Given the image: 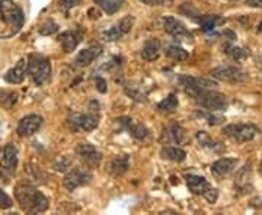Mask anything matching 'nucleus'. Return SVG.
I'll return each instance as SVG.
<instances>
[{"label":"nucleus","instance_id":"1","mask_svg":"<svg viewBox=\"0 0 262 215\" xmlns=\"http://www.w3.org/2000/svg\"><path fill=\"white\" fill-rule=\"evenodd\" d=\"M23 10L13 0H0V38L16 35L23 26Z\"/></svg>","mask_w":262,"mask_h":215},{"label":"nucleus","instance_id":"2","mask_svg":"<svg viewBox=\"0 0 262 215\" xmlns=\"http://www.w3.org/2000/svg\"><path fill=\"white\" fill-rule=\"evenodd\" d=\"M15 198L22 211L28 214H39L48 210V199L42 192L29 186L19 185L15 188Z\"/></svg>","mask_w":262,"mask_h":215},{"label":"nucleus","instance_id":"3","mask_svg":"<svg viewBox=\"0 0 262 215\" xmlns=\"http://www.w3.org/2000/svg\"><path fill=\"white\" fill-rule=\"evenodd\" d=\"M28 74L34 80L37 86L44 84L51 76V63L50 60L32 54L28 57Z\"/></svg>","mask_w":262,"mask_h":215},{"label":"nucleus","instance_id":"4","mask_svg":"<svg viewBox=\"0 0 262 215\" xmlns=\"http://www.w3.org/2000/svg\"><path fill=\"white\" fill-rule=\"evenodd\" d=\"M195 102L198 106L207 109L208 112H217V111H226V108L229 106V100L226 98V95L214 92L211 89L201 90L197 96Z\"/></svg>","mask_w":262,"mask_h":215},{"label":"nucleus","instance_id":"5","mask_svg":"<svg viewBox=\"0 0 262 215\" xmlns=\"http://www.w3.org/2000/svg\"><path fill=\"white\" fill-rule=\"evenodd\" d=\"M261 133V130L252 124H230L223 128V134L236 143L252 141Z\"/></svg>","mask_w":262,"mask_h":215},{"label":"nucleus","instance_id":"6","mask_svg":"<svg viewBox=\"0 0 262 215\" xmlns=\"http://www.w3.org/2000/svg\"><path fill=\"white\" fill-rule=\"evenodd\" d=\"M67 124L69 127L77 131V130H83V131H94L95 128L99 125V115H98V109L95 111L91 106V112L89 114H70L67 118Z\"/></svg>","mask_w":262,"mask_h":215},{"label":"nucleus","instance_id":"7","mask_svg":"<svg viewBox=\"0 0 262 215\" xmlns=\"http://www.w3.org/2000/svg\"><path fill=\"white\" fill-rule=\"evenodd\" d=\"M163 28L168 32L170 37L179 41V42H185V44H192L194 42V35L192 32H189L187 26L178 20L173 16H165L163 18Z\"/></svg>","mask_w":262,"mask_h":215},{"label":"nucleus","instance_id":"8","mask_svg":"<svg viewBox=\"0 0 262 215\" xmlns=\"http://www.w3.org/2000/svg\"><path fill=\"white\" fill-rule=\"evenodd\" d=\"M211 76L220 81H226V83H244L246 81L249 76L248 73L244 72L239 67H233V66H225V67H216L211 70Z\"/></svg>","mask_w":262,"mask_h":215},{"label":"nucleus","instance_id":"9","mask_svg":"<svg viewBox=\"0 0 262 215\" xmlns=\"http://www.w3.org/2000/svg\"><path fill=\"white\" fill-rule=\"evenodd\" d=\"M92 177L94 175L89 170V167H75L64 176L63 185L67 191H75L83 185H88L92 180Z\"/></svg>","mask_w":262,"mask_h":215},{"label":"nucleus","instance_id":"10","mask_svg":"<svg viewBox=\"0 0 262 215\" xmlns=\"http://www.w3.org/2000/svg\"><path fill=\"white\" fill-rule=\"evenodd\" d=\"M179 81L184 86L185 92H187L189 96H192V98H195L201 90L213 89L214 86H217L214 81H210L207 78L191 77V76H179Z\"/></svg>","mask_w":262,"mask_h":215},{"label":"nucleus","instance_id":"11","mask_svg":"<svg viewBox=\"0 0 262 215\" xmlns=\"http://www.w3.org/2000/svg\"><path fill=\"white\" fill-rule=\"evenodd\" d=\"M134 26V18L132 16H126L123 19L120 20L117 25H114L113 28L107 29L102 32V38L108 42H113V41H118L121 39L124 35H127L132 29Z\"/></svg>","mask_w":262,"mask_h":215},{"label":"nucleus","instance_id":"12","mask_svg":"<svg viewBox=\"0 0 262 215\" xmlns=\"http://www.w3.org/2000/svg\"><path fill=\"white\" fill-rule=\"evenodd\" d=\"M76 154L79 156L80 160L85 161V164L88 167H98L101 164L102 154L95 148L92 144L88 143H82L76 147Z\"/></svg>","mask_w":262,"mask_h":215},{"label":"nucleus","instance_id":"13","mask_svg":"<svg viewBox=\"0 0 262 215\" xmlns=\"http://www.w3.org/2000/svg\"><path fill=\"white\" fill-rule=\"evenodd\" d=\"M82 39H83V31L80 28H76V29L66 31L61 35H58L57 41L60 42V45L63 47V50L66 53H72V51H75L77 48V45L82 42Z\"/></svg>","mask_w":262,"mask_h":215},{"label":"nucleus","instance_id":"14","mask_svg":"<svg viewBox=\"0 0 262 215\" xmlns=\"http://www.w3.org/2000/svg\"><path fill=\"white\" fill-rule=\"evenodd\" d=\"M42 125V118L39 115H28L19 121L18 134L20 137H31Z\"/></svg>","mask_w":262,"mask_h":215},{"label":"nucleus","instance_id":"15","mask_svg":"<svg viewBox=\"0 0 262 215\" xmlns=\"http://www.w3.org/2000/svg\"><path fill=\"white\" fill-rule=\"evenodd\" d=\"M235 188L239 191V194H249L254 188L252 182V169L251 164H245L244 167L238 172L236 179H235Z\"/></svg>","mask_w":262,"mask_h":215},{"label":"nucleus","instance_id":"16","mask_svg":"<svg viewBox=\"0 0 262 215\" xmlns=\"http://www.w3.org/2000/svg\"><path fill=\"white\" fill-rule=\"evenodd\" d=\"M0 166L3 170H6L7 173H13L16 170L18 166V150L15 145L7 144L3 150H1V157H0Z\"/></svg>","mask_w":262,"mask_h":215},{"label":"nucleus","instance_id":"17","mask_svg":"<svg viewBox=\"0 0 262 215\" xmlns=\"http://www.w3.org/2000/svg\"><path fill=\"white\" fill-rule=\"evenodd\" d=\"M101 54H102V47H101V45H91L89 48L80 51L73 63H75L76 67H88V66H91Z\"/></svg>","mask_w":262,"mask_h":215},{"label":"nucleus","instance_id":"18","mask_svg":"<svg viewBox=\"0 0 262 215\" xmlns=\"http://www.w3.org/2000/svg\"><path fill=\"white\" fill-rule=\"evenodd\" d=\"M236 166H238L236 158L225 157V158H220V160H217L211 164V173H213V176L220 179V177H225L229 173H232L236 169Z\"/></svg>","mask_w":262,"mask_h":215},{"label":"nucleus","instance_id":"19","mask_svg":"<svg viewBox=\"0 0 262 215\" xmlns=\"http://www.w3.org/2000/svg\"><path fill=\"white\" fill-rule=\"evenodd\" d=\"M129 133H130V136H132L134 138H137V140H140V141H143V140H146V138L149 137L150 133L149 130L144 127V125H141V124H135L131 118H120V119H117Z\"/></svg>","mask_w":262,"mask_h":215},{"label":"nucleus","instance_id":"20","mask_svg":"<svg viewBox=\"0 0 262 215\" xmlns=\"http://www.w3.org/2000/svg\"><path fill=\"white\" fill-rule=\"evenodd\" d=\"M26 73H28V59H22L13 69H10L4 74V80L10 84H20L25 80Z\"/></svg>","mask_w":262,"mask_h":215},{"label":"nucleus","instance_id":"21","mask_svg":"<svg viewBox=\"0 0 262 215\" xmlns=\"http://www.w3.org/2000/svg\"><path fill=\"white\" fill-rule=\"evenodd\" d=\"M187 185L188 189L194 194V195H206V192L211 188L210 183L207 182L206 177L197 176V175H187Z\"/></svg>","mask_w":262,"mask_h":215},{"label":"nucleus","instance_id":"22","mask_svg":"<svg viewBox=\"0 0 262 215\" xmlns=\"http://www.w3.org/2000/svg\"><path fill=\"white\" fill-rule=\"evenodd\" d=\"M160 50H162V45H160V41L156 38H150L144 42L143 45V50H141V57L147 61H154V60L159 59L160 56Z\"/></svg>","mask_w":262,"mask_h":215},{"label":"nucleus","instance_id":"23","mask_svg":"<svg viewBox=\"0 0 262 215\" xmlns=\"http://www.w3.org/2000/svg\"><path fill=\"white\" fill-rule=\"evenodd\" d=\"M129 167H130V157L127 154H121V156L115 157L111 161L108 170L113 176H120V175L126 173L129 170Z\"/></svg>","mask_w":262,"mask_h":215},{"label":"nucleus","instance_id":"24","mask_svg":"<svg viewBox=\"0 0 262 215\" xmlns=\"http://www.w3.org/2000/svg\"><path fill=\"white\" fill-rule=\"evenodd\" d=\"M165 54L168 56L169 59L175 60V61H187L189 54L185 48H182L178 44H169L165 47Z\"/></svg>","mask_w":262,"mask_h":215},{"label":"nucleus","instance_id":"25","mask_svg":"<svg viewBox=\"0 0 262 215\" xmlns=\"http://www.w3.org/2000/svg\"><path fill=\"white\" fill-rule=\"evenodd\" d=\"M160 154L163 158H166V160H172V161H184L185 158H187V153L182 150V148H179V147H172V145H168V147H163L162 148V151H160Z\"/></svg>","mask_w":262,"mask_h":215},{"label":"nucleus","instance_id":"26","mask_svg":"<svg viewBox=\"0 0 262 215\" xmlns=\"http://www.w3.org/2000/svg\"><path fill=\"white\" fill-rule=\"evenodd\" d=\"M94 1L105 13L114 15V13H117L123 7V4H124L126 0H94Z\"/></svg>","mask_w":262,"mask_h":215},{"label":"nucleus","instance_id":"27","mask_svg":"<svg viewBox=\"0 0 262 215\" xmlns=\"http://www.w3.org/2000/svg\"><path fill=\"white\" fill-rule=\"evenodd\" d=\"M163 137H166L168 143H176V144H179L185 138V131L179 125H172V127H169L168 130L165 131Z\"/></svg>","mask_w":262,"mask_h":215},{"label":"nucleus","instance_id":"28","mask_svg":"<svg viewBox=\"0 0 262 215\" xmlns=\"http://www.w3.org/2000/svg\"><path fill=\"white\" fill-rule=\"evenodd\" d=\"M178 105H179V100L176 98V95L170 93L157 105V109L163 114H170V112H175L178 109Z\"/></svg>","mask_w":262,"mask_h":215},{"label":"nucleus","instance_id":"29","mask_svg":"<svg viewBox=\"0 0 262 215\" xmlns=\"http://www.w3.org/2000/svg\"><path fill=\"white\" fill-rule=\"evenodd\" d=\"M18 100V93L12 92V90H3L0 89V108L4 109H10Z\"/></svg>","mask_w":262,"mask_h":215},{"label":"nucleus","instance_id":"30","mask_svg":"<svg viewBox=\"0 0 262 215\" xmlns=\"http://www.w3.org/2000/svg\"><path fill=\"white\" fill-rule=\"evenodd\" d=\"M220 20L222 19L217 18V16H200L197 19V22L201 25L204 32H210V31H213L217 26V23H220Z\"/></svg>","mask_w":262,"mask_h":215},{"label":"nucleus","instance_id":"31","mask_svg":"<svg viewBox=\"0 0 262 215\" xmlns=\"http://www.w3.org/2000/svg\"><path fill=\"white\" fill-rule=\"evenodd\" d=\"M225 53L227 56H230L233 60H244L245 57H248V51L244 48L235 47V45H225Z\"/></svg>","mask_w":262,"mask_h":215},{"label":"nucleus","instance_id":"32","mask_svg":"<svg viewBox=\"0 0 262 215\" xmlns=\"http://www.w3.org/2000/svg\"><path fill=\"white\" fill-rule=\"evenodd\" d=\"M57 31H58V25H57L56 22H53V20L45 22V23L39 28V34H41V35H53V34H56Z\"/></svg>","mask_w":262,"mask_h":215},{"label":"nucleus","instance_id":"33","mask_svg":"<svg viewBox=\"0 0 262 215\" xmlns=\"http://www.w3.org/2000/svg\"><path fill=\"white\" fill-rule=\"evenodd\" d=\"M197 140H198V143H200V145H203V147H208V148H216V143L214 141H211V138L208 137V134L206 133H198L197 134Z\"/></svg>","mask_w":262,"mask_h":215},{"label":"nucleus","instance_id":"34","mask_svg":"<svg viewBox=\"0 0 262 215\" xmlns=\"http://www.w3.org/2000/svg\"><path fill=\"white\" fill-rule=\"evenodd\" d=\"M12 205H13V202H12L10 196L0 189V210H9V208H12Z\"/></svg>","mask_w":262,"mask_h":215},{"label":"nucleus","instance_id":"35","mask_svg":"<svg viewBox=\"0 0 262 215\" xmlns=\"http://www.w3.org/2000/svg\"><path fill=\"white\" fill-rule=\"evenodd\" d=\"M70 164H72V161H70L69 157H61L56 164H54V167H56V170H58V172H66L67 169H70Z\"/></svg>","mask_w":262,"mask_h":215},{"label":"nucleus","instance_id":"36","mask_svg":"<svg viewBox=\"0 0 262 215\" xmlns=\"http://www.w3.org/2000/svg\"><path fill=\"white\" fill-rule=\"evenodd\" d=\"M58 1H60V7L64 10H70L80 3V0H58Z\"/></svg>","mask_w":262,"mask_h":215},{"label":"nucleus","instance_id":"37","mask_svg":"<svg viewBox=\"0 0 262 215\" xmlns=\"http://www.w3.org/2000/svg\"><path fill=\"white\" fill-rule=\"evenodd\" d=\"M204 198H206L210 204H214V202L217 201V198H219V192H217V189H213V188H210V189H208V191L206 192Z\"/></svg>","mask_w":262,"mask_h":215},{"label":"nucleus","instance_id":"38","mask_svg":"<svg viewBox=\"0 0 262 215\" xmlns=\"http://www.w3.org/2000/svg\"><path fill=\"white\" fill-rule=\"evenodd\" d=\"M201 117L207 118V119H208V124H210V125H217V124H220V122H223V121H225V119H223L222 117H216V115H211V114H210V115H206V114H203Z\"/></svg>","mask_w":262,"mask_h":215},{"label":"nucleus","instance_id":"39","mask_svg":"<svg viewBox=\"0 0 262 215\" xmlns=\"http://www.w3.org/2000/svg\"><path fill=\"white\" fill-rule=\"evenodd\" d=\"M96 89L101 92V93H105L107 92V83L102 77H96Z\"/></svg>","mask_w":262,"mask_h":215},{"label":"nucleus","instance_id":"40","mask_svg":"<svg viewBox=\"0 0 262 215\" xmlns=\"http://www.w3.org/2000/svg\"><path fill=\"white\" fill-rule=\"evenodd\" d=\"M140 1L147 4V6H162V4L168 3L169 0H140Z\"/></svg>","mask_w":262,"mask_h":215},{"label":"nucleus","instance_id":"41","mask_svg":"<svg viewBox=\"0 0 262 215\" xmlns=\"http://www.w3.org/2000/svg\"><path fill=\"white\" fill-rule=\"evenodd\" d=\"M246 4L249 7H260V9H262V0H246Z\"/></svg>","mask_w":262,"mask_h":215},{"label":"nucleus","instance_id":"42","mask_svg":"<svg viewBox=\"0 0 262 215\" xmlns=\"http://www.w3.org/2000/svg\"><path fill=\"white\" fill-rule=\"evenodd\" d=\"M258 32L262 34V22H260V25H258Z\"/></svg>","mask_w":262,"mask_h":215},{"label":"nucleus","instance_id":"43","mask_svg":"<svg viewBox=\"0 0 262 215\" xmlns=\"http://www.w3.org/2000/svg\"><path fill=\"white\" fill-rule=\"evenodd\" d=\"M1 179H4V177H3V173L0 172V180H1Z\"/></svg>","mask_w":262,"mask_h":215},{"label":"nucleus","instance_id":"44","mask_svg":"<svg viewBox=\"0 0 262 215\" xmlns=\"http://www.w3.org/2000/svg\"><path fill=\"white\" fill-rule=\"evenodd\" d=\"M260 170H261V173H262V163H261V166H260Z\"/></svg>","mask_w":262,"mask_h":215}]
</instances>
